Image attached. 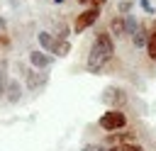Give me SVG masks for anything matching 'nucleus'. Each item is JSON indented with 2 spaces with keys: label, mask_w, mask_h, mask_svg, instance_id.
Returning a JSON list of instances; mask_svg holds the SVG:
<instances>
[{
  "label": "nucleus",
  "mask_w": 156,
  "mask_h": 151,
  "mask_svg": "<svg viewBox=\"0 0 156 151\" xmlns=\"http://www.w3.org/2000/svg\"><path fill=\"white\" fill-rule=\"evenodd\" d=\"M112 54H115L112 34H110V32H98V34H95V41H93V46H90L88 61H85L88 73H100V71L105 68V63L112 58Z\"/></svg>",
  "instance_id": "obj_1"
},
{
  "label": "nucleus",
  "mask_w": 156,
  "mask_h": 151,
  "mask_svg": "<svg viewBox=\"0 0 156 151\" xmlns=\"http://www.w3.org/2000/svg\"><path fill=\"white\" fill-rule=\"evenodd\" d=\"M98 124H100V129H105V132H117V129H124V127H127V114H124L119 107H110V110L98 119Z\"/></svg>",
  "instance_id": "obj_2"
},
{
  "label": "nucleus",
  "mask_w": 156,
  "mask_h": 151,
  "mask_svg": "<svg viewBox=\"0 0 156 151\" xmlns=\"http://www.w3.org/2000/svg\"><path fill=\"white\" fill-rule=\"evenodd\" d=\"M98 17H100V7H95V5H90L88 10H83L76 19H73V32L76 34H80V32H85L88 27H93L95 22H98Z\"/></svg>",
  "instance_id": "obj_3"
},
{
  "label": "nucleus",
  "mask_w": 156,
  "mask_h": 151,
  "mask_svg": "<svg viewBox=\"0 0 156 151\" xmlns=\"http://www.w3.org/2000/svg\"><path fill=\"white\" fill-rule=\"evenodd\" d=\"M102 102L110 105V107H122V105L127 102V95H124V90H119V88H105Z\"/></svg>",
  "instance_id": "obj_4"
},
{
  "label": "nucleus",
  "mask_w": 156,
  "mask_h": 151,
  "mask_svg": "<svg viewBox=\"0 0 156 151\" xmlns=\"http://www.w3.org/2000/svg\"><path fill=\"white\" fill-rule=\"evenodd\" d=\"M136 139V134L134 132H122V129H117V132H107V146H117V144H127V141H134Z\"/></svg>",
  "instance_id": "obj_5"
},
{
  "label": "nucleus",
  "mask_w": 156,
  "mask_h": 151,
  "mask_svg": "<svg viewBox=\"0 0 156 151\" xmlns=\"http://www.w3.org/2000/svg\"><path fill=\"white\" fill-rule=\"evenodd\" d=\"M110 34H112V37H117V39L129 37V34H127V22H124V15H115V17L110 19Z\"/></svg>",
  "instance_id": "obj_6"
},
{
  "label": "nucleus",
  "mask_w": 156,
  "mask_h": 151,
  "mask_svg": "<svg viewBox=\"0 0 156 151\" xmlns=\"http://www.w3.org/2000/svg\"><path fill=\"white\" fill-rule=\"evenodd\" d=\"M29 63L34 66V68H49L51 66V56H49V51H32L29 54Z\"/></svg>",
  "instance_id": "obj_7"
},
{
  "label": "nucleus",
  "mask_w": 156,
  "mask_h": 151,
  "mask_svg": "<svg viewBox=\"0 0 156 151\" xmlns=\"http://www.w3.org/2000/svg\"><path fill=\"white\" fill-rule=\"evenodd\" d=\"M37 39H39V44H41L49 54H56V44H58V39H56L54 34H49V32H39Z\"/></svg>",
  "instance_id": "obj_8"
},
{
  "label": "nucleus",
  "mask_w": 156,
  "mask_h": 151,
  "mask_svg": "<svg viewBox=\"0 0 156 151\" xmlns=\"http://www.w3.org/2000/svg\"><path fill=\"white\" fill-rule=\"evenodd\" d=\"M44 83H46V76H44V73H41V76H39L37 71H29V73H27V88H29V90L41 88Z\"/></svg>",
  "instance_id": "obj_9"
},
{
  "label": "nucleus",
  "mask_w": 156,
  "mask_h": 151,
  "mask_svg": "<svg viewBox=\"0 0 156 151\" xmlns=\"http://www.w3.org/2000/svg\"><path fill=\"white\" fill-rule=\"evenodd\" d=\"M132 41H134L136 49H139V46H146V41H149V32H146L144 27H136V32L132 34Z\"/></svg>",
  "instance_id": "obj_10"
},
{
  "label": "nucleus",
  "mask_w": 156,
  "mask_h": 151,
  "mask_svg": "<svg viewBox=\"0 0 156 151\" xmlns=\"http://www.w3.org/2000/svg\"><path fill=\"white\" fill-rule=\"evenodd\" d=\"M110 151H146L141 144L136 141H127V144H117V146H110Z\"/></svg>",
  "instance_id": "obj_11"
},
{
  "label": "nucleus",
  "mask_w": 156,
  "mask_h": 151,
  "mask_svg": "<svg viewBox=\"0 0 156 151\" xmlns=\"http://www.w3.org/2000/svg\"><path fill=\"white\" fill-rule=\"evenodd\" d=\"M146 54L151 61H156V32L149 34V41H146Z\"/></svg>",
  "instance_id": "obj_12"
},
{
  "label": "nucleus",
  "mask_w": 156,
  "mask_h": 151,
  "mask_svg": "<svg viewBox=\"0 0 156 151\" xmlns=\"http://www.w3.org/2000/svg\"><path fill=\"white\" fill-rule=\"evenodd\" d=\"M71 51V44H68V39H58V44H56V56H66Z\"/></svg>",
  "instance_id": "obj_13"
},
{
  "label": "nucleus",
  "mask_w": 156,
  "mask_h": 151,
  "mask_svg": "<svg viewBox=\"0 0 156 151\" xmlns=\"http://www.w3.org/2000/svg\"><path fill=\"white\" fill-rule=\"evenodd\" d=\"M7 93H10V100H12V102H17V100H20V85H17L15 80L10 83V88H7Z\"/></svg>",
  "instance_id": "obj_14"
},
{
  "label": "nucleus",
  "mask_w": 156,
  "mask_h": 151,
  "mask_svg": "<svg viewBox=\"0 0 156 151\" xmlns=\"http://www.w3.org/2000/svg\"><path fill=\"white\" fill-rule=\"evenodd\" d=\"M124 22H127V34L132 37V34L136 32V27H139V24H136V22H134V17H129V15H124Z\"/></svg>",
  "instance_id": "obj_15"
},
{
  "label": "nucleus",
  "mask_w": 156,
  "mask_h": 151,
  "mask_svg": "<svg viewBox=\"0 0 156 151\" xmlns=\"http://www.w3.org/2000/svg\"><path fill=\"white\" fill-rule=\"evenodd\" d=\"M56 39H68V27L63 24V22H58V27H56V34H54Z\"/></svg>",
  "instance_id": "obj_16"
},
{
  "label": "nucleus",
  "mask_w": 156,
  "mask_h": 151,
  "mask_svg": "<svg viewBox=\"0 0 156 151\" xmlns=\"http://www.w3.org/2000/svg\"><path fill=\"white\" fill-rule=\"evenodd\" d=\"M80 151H110V146H102V144H88V146H83Z\"/></svg>",
  "instance_id": "obj_17"
},
{
  "label": "nucleus",
  "mask_w": 156,
  "mask_h": 151,
  "mask_svg": "<svg viewBox=\"0 0 156 151\" xmlns=\"http://www.w3.org/2000/svg\"><path fill=\"white\" fill-rule=\"evenodd\" d=\"M129 10H132V2H129V0H124V2L119 5V12H122V15H129Z\"/></svg>",
  "instance_id": "obj_18"
},
{
  "label": "nucleus",
  "mask_w": 156,
  "mask_h": 151,
  "mask_svg": "<svg viewBox=\"0 0 156 151\" xmlns=\"http://www.w3.org/2000/svg\"><path fill=\"white\" fill-rule=\"evenodd\" d=\"M139 2H141V7H144V10L149 12V15H154V10H151V5H149V0H139Z\"/></svg>",
  "instance_id": "obj_19"
},
{
  "label": "nucleus",
  "mask_w": 156,
  "mask_h": 151,
  "mask_svg": "<svg viewBox=\"0 0 156 151\" xmlns=\"http://www.w3.org/2000/svg\"><path fill=\"white\" fill-rule=\"evenodd\" d=\"M0 46H10V39L5 34H0Z\"/></svg>",
  "instance_id": "obj_20"
},
{
  "label": "nucleus",
  "mask_w": 156,
  "mask_h": 151,
  "mask_svg": "<svg viewBox=\"0 0 156 151\" xmlns=\"http://www.w3.org/2000/svg\"><path fill=\"white\" fill-rule=\"evenodd\" d=\"M107 0H90V5H95V7H102Z\"/></svg>",
  "instance_id": "obj_21"
},
{
  "label": "nucleus",
  "mask_w": 156,
  "mask_h": 151,
  "mask_svg": "<svg viewBox=\"0 0 156 151\" xmlns=\"http://www.w3.org/2000/svg\"><path fill=\"white\" fill-rule=\"evenodd\" d=\"M5 93V83H2V73H0V95Z\"/></svg>",
  "instance_id": "obj_22"
},
{
  "label": "nucleus",
  "mask_w": 156,
  "mask_h": 151,
  "mask_svg": "<svg viewBox=\"0 0 156 151\" xmlns=\"http://www.w3.org/2000/svg\"><path fill=\"white\" fill-rule=\"evenodd\" d=\"M78 2H80V5H88V2H90V0H78Z\"/></svg>",
  "instance_id": "obj_23"
},
{
  "label": "nucleus",
  "mask_w": 156,
  "mask_h": 151,
  "mask_svg": "<svg viewBox=\"0 0 156 151\" xmlns=\"http://www.w3.org/2000/svg\"><path fill=\"white\" fill-rule=\"evenodd\" d=\"M2 27H5V19H0V29H2Z\"/></svg>",
  "instance_id": "obj_24"
},
{
  "label": "nucleus",
  "mask_w": 156,
  "mask_h": 151,
  "mask_svg": "<svg viewBox=\"0 0 156 151\" xmlns=\"http://www.w3.org/2000/svg\"><path fill=\"white\" fill-rule=\"evenodd\" d=\"M54 2H56V5H58V2H63V0H54Z\"/></svg>",
  "instance_id": "obj_25"
},
{
  "label": "nucleus",
  "mask_w": 156,
  "mask_h": 151,
  "mask_svg": "<svg viewBox=\"0 0 156 151\" xmlns=\"http://www.w3.org/2000/svg\"><path fill=\"white\" fill-rule=\"evenodd\" d=\"M154 32H156V19H154Z\"/></svg>",
  "instance_id": "obj_26"
}]
</instances>
